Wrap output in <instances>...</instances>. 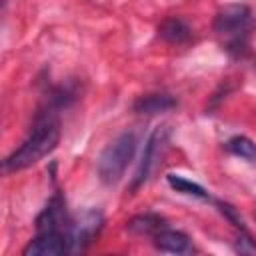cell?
Returning <instances> with one entry per match:
<instances>
[{
    "instance_id": "cell-2",
    "label": "cell",
    "mask_w": 256,
    "mask_h": 256,
    "mask_svg": "<svg viewBox=\"0 0 256 256\" xmlns=\"http://www.w3.org/2000/svg\"><path fill=\"white\" fill-rule=\"evenodd\" d=\"M254 28L256 18L248 4H226L214 16V34L222 50H226L234 58H242L248 54Z\"/></svg>"
},
{
    "instance_id": "cell-9",
    "label": "cell",
    "mask_w": 256,
    "mask_h": 256,
    "mask_svg": "<svg viewBox=\"0 0 256 256\" xmlns=\"http://www.w3.org/2000/svg\"><path fill=\"white\" fill-rule=\"evenodd\" d=\"M176 104H178L176 98L166 92H150V94H142L136 98L134 110L140 114H160V112H168L176 108Z\"/></svg>"
},
{
    "instance_id": "cell-11",
    "label": "cell",
    "mask_w": 256,
    "mask_h": 256,
    "mask_svg": "<svg viewBox=\"0 0 256 256\" xmlns=\"http://www.w3.org/2000/svg\"><path fill=\"white\" fill-rule=\"evenodd\" d=\"M166 226V220L158 214H138L128 220V230L136 236H154L158 230Z\"/></svg>"
},
{
    "instance_id": "cell-7",
    "label": "cell",
    "mask_w": 256,
    "mask_h": 256,
    "mask_svg": "<svg viewBox=\"0 0 256 256\" xmlns=\"http://www.w3.org/2000/svg\"><path fill=\"white\" fill-rule=\"evenodd\" d=\"M68 226H70V218L66 212V202L62 194H54L36 218V232H46V230L66 232Z\"/></svg>"
},
{
    "instance_id": "cell-8",
    "label": "cell",
    "mask_w": 256,
    "mask_h": 256,
    "mask_svg": "<svg viewBox=\"0 0 256 256\" xmlns=\"http://www.w3.org/2000/svg\"><path fill=\"white\" fill-rule=\"evenodd\" d=\"M152 244L156 250L166 252V254H190L194 250L188 234H184L182 230L168 228V226H164L152 236Z\"/></svg>"
},
{
    "instance_id": "cell-5",
    "label": "cell",
    "mask_w": 256,
    "mask_h": 256,
    "mask_svg": "<svg viewBox=\"0 0 256 256\" xmlns=\"http://www.w3.org/2000/svg\"><path fill=\"white\" fill-rule=\"evenodd\" d=\"M102 224H104V216L100 210H94V208H88L76 214L74 218H70V226L66 230L68 254L84 252L94 242V238L100 234Z\"/></svg>"
},
{
    "instance_id": "cell-14",
    "label": "cell",
    "mask_w": 256,
    "mask_h": 256,
    "mask_svg": "<svg viewBox=\"0 0 256 256\" xmlns=\"http://www.w3.org/2000/svg\"><path fill=\"white\" fill-rule=\"evenodd\" d=\"M234 248H236V252H240V254H256V244H254L252 236L248 234V230H242V232L238 234V240H236Z\"/></svg>"
},
{
    "instance_id": "cell-10",
    "label": "cell",
    "mask_w": 256,
    "mask_h": 256,
    "mask_svg": "<svg viewBox=\"0 0 256 256\" xmlns=\"http://www.w3.org/2000/svg\"><path fill=\"white\" fill-rule=\"evenodd\" d=\"M158 34L168 44L180 46V44H186L192 38V28H190V24L186 20H182L178 16H170L158 26Z\"/></svg>"
},
{
    "instance_id": "cell-3",
    "label": "cell",
    "mask_w": 256,
    "mask_h": 256,
    "mask_svg": "<svg viewBox=\"0 0 256 256\" xmlns=\"http://www.w3.org/2000/svg\"><path fill=\"white\" fill-rule=\"evenodd\" d=\"M136 146H138V134L134 130H124L102 150L96 170H98V178L106 186H114L122 180L128 164L136 154Z\"/></svg>"
},
{
    "instance_id": "cell-1",
    "label": "cell",
    "mask_w": 256,
    "mask_h": 256,
    "mask_svg": "<svg viewBox=\"0 0 256 256\" xmlns=\"http://www.w3.org/2000/svg\"><path fill=\"white\" fill-rule=\"evenodd\" d=\"M58 140H60L58 114L54 106H46L36 114L32 128L28 136L22 140V144L2 160V170L10 174V172H18L34 166L58 146Z\"/></svg>"
},
{
    "instance_id": "cell-6",
    "label": "cell",
    "mask_w": 256,
    "mask_h": 256,
    "mask_svg": "<svg viewBox=\"0 0 256 256\" xmlns=\"http://www.w3.org/2000/svg\"><path fill=\"white\" fill-rule=\"evenodd\" d=\"M24 256H62L68 254V236L66 232L46 230L38 232L22 250Z\"/></svg>"
},
{
    "instance_id": "cell-13",
    "label": "cell",
    "mask_w": 256,
    "mask_h": 256,
    "mask_svg": "<svg viewBox=\"0 0 256 256\" xmlns=\"http://www.w3.org/2000/svg\"><path fill=\"white\" fill-rule=\"evenodd\" d=\"M226 150L234 154L236 158H242L246 162L256 164V144L248 136H232L226 142Z\"/></svg>"
},
{
    "instance_id": "cell-4",
    "label": "cell",
    "mask_w": 256,
    "mask_h": 256,
    "mask_svg": "<svg viewBox=\"0 0 256 256\" xmlns=\"http://www.w3.org/2000/svg\"><path fill=\"white\" fill-rule=\"evenodd\" d=\"M168 142H170V128L168 126H158L154 128V132L148 136L144 152H142V160L138 164V170L132 178V190L140 188L142 184H146L154 172L158 170V166L162 164V158L168 150Z\"/></svg>"
},
{
    "instance_id": "cell-12",
    "label": "cell",
    "mask_w": 256,
    "mask_h": 256,
    "mask_svg": "<svg viewBox=\"0 0 256 256\" xmlns=\"http://www.w3.org/2000/svg\"><path fill=\"white\" fill-rule=\"evenodd\" d=\"M166 180H168V186L172 190L180 192V194H186V196H192V198H200V200H210V192L204 186H200L198 182H192V180H188V178H184L180 174H168Z\"/></svg>"
}]
</instances>
